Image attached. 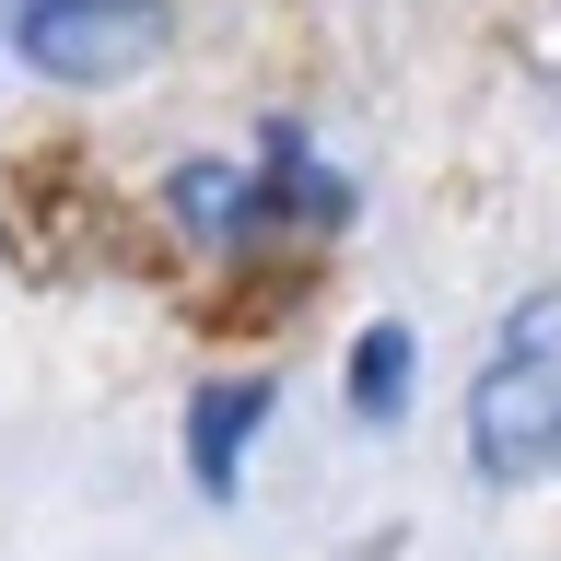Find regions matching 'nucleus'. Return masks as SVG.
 I'll return each instance as SVG.
<instances>
[{
  "mask_svg": "<svg viewBox=\"0 0 561 561\" xmlns=\"http://www.w3.org/2000/svg\"><path fill=\"white\" fill-rule=\"evenodd\" d=\"M468 456H480V480L561 468V280H538L503 316V340H491L480 386H468Z\"/></svg>",
  "mask_w": 561,
  "mask_h": 561,
  "instance_id": "f257e3e1",
  "label": "nucleus"
},
{
  "mask_svg": "<svg viewBox=\"0 0 561 561\" xmlns=\"http://www.w3.org/2000/svg\"><path fill=\"white\" fill-rule=\"evenodd\" d=\"M12 35L47 82H129L164 59V0H24Z\"/></svg>",
  "mask_w": 561,
  "mask_h": 561,
  "instance_id": "f03ea898",
  "label": "nucleus"
},
{
  "mask_svg": "<svg viewBox=\"0 0 561 561\" xmlns=\"http://www.w3.org/2000/svg\"><path fill=\"white\" fill-rule=\"evenodd\" d=\"M257 421H270V386H257V375L199 386V398H187V468H199V491H234L245 433H257Z\"/></svg>",
  "mask_w": 561,
  "mask_h": 561,
  "instance_id": "7ed1b4c3",
  "label": "nucleus"
},
{
  "mask_svg": "<svg viewBox=\"0 0 561 561\" xmlns=\"http://www.w3.org/2000/svg\"><path fill=\"white\" fill-rule=\"evenodd\" d=\"M351 410H363V421H398V410H410V328H398V316L351 340Z\"/></svg>",
  "mask_w": 561,
  "mask_h": 561,
  "instance_id": "20e7f679",
  "label": "nucleus"
}]
</instances>
